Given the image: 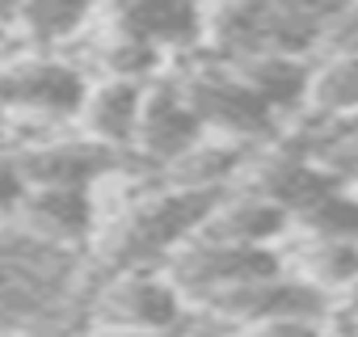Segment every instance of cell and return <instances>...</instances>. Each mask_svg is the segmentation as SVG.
<instances>
[{"label":"cell","mask_w":358,"mask_h":337,"mask_svg":"<svg viewBox=\"0 0 358 337\" xmlns=\"http://www.w3.org/2000/svg\"><path fill=\"white\" fill-rule=\"evenodd\" d=\"M282 274V261L270 249H245V245H224L211 236H194L182 253L169 257V278L182 291V299H194L203 308L220 303L232 291H245L253 282H266Z\"/></svg>","instance_id":"6da1fadb"},{"label":"cell","mask_w":358,"mask_h":337,"mask_svg":"<svg viewBox=\"0 0 358 337\" xmlns=\"http://www.w3.org/2000/svg\"><path fill=\"white\" fill-rule=\"evenodd\" d=\"M89 316L110 333L169 337L186 320V299L164 274L148 270H114L89 299Z\"/></svg>","instance_id":"7a4b0ae2"},{"label":"cell","mask_w":358,"mask_h":337,"mask_svg":"<svg viewBox=\"0 0 358 337\" xmlns=\"http://www.w3.org/2000/svg\"><path fill=\"white\" fill-rule=\"evenodd\" d=\"M182 93L190 97L194 114L203 118L207 131H220V139H232V143H253V139H270L278 131V118L270 114V106L245 85V76L224 64H207V68H190Z\"/></svg>","instance_id":"3957f363"},{"label":"cell","mask_w":358,"mask_h":337,"mask_svg":"<svg viewBox=\"0 0 358 337\" xmlns=\"http://www.w3.org/2000/svg\"><path fill=\"white\" fill-rule=\"evenodd\" d=\"M89 101V80L64 59H26L0 72V106L34 118H76Z\"/></svg>","instance_id":"277c9868"},{"label":"cell","mask_w":358,"mask_h":337,"mask_svg":"<svg viewBox=\"0 0 358 337\" xmlns=\"http://www.w3.org/2000/svg\"><path fill=\"white\" fill-rule=\"evenodd\" d=\"M207 139V127L203 118L194 114L190 97L182 93L177 80H160L148 89V101H143V122H139V152L164 168H173L186 152H194L199 143Z\"/></svg>","instance_id":"5b68a950"},{"label":"cell","mask_w":358,"mask_h":337,"mask_svg":"<svg viewBox=\"0 0 358 337\" xmlns=\"http://www.w3.org/2000/svg\"><path fill=\"white\" fill-rule=\"evenodd\" d=\"M30 190H93L97 178L110 173L114 152L93 139H43L13 156Z\"/></svg>","instance_id":"8992f818"},{"label":"cell","mask_w":358,"mask_h":337,"mask_svg":"<svg viewBox=\"0 0 358 337\" xmlns=\"http://www.w3.org/2000/svg\"><path fill=\"white\" fill-rule=\"evenodd\" d=\"M114 30L127 38L148 43L152 51H190L199 38H207V13L173 0H139V5L118 9Z\"/></svg>","instance_id":"52a82bcc"},{"label":"cell","mask_w":358,"mask_h":337,"mask_svg":"<svg viewBox=\"0 0 358 337\" xmlns=\"http://www.w3.org/2000/svg\"><path fill=\"white\" fill-rule=\"evenodd\" d=\"M22 224L30 236L47 241L55 249H72V245L89 241V232L97 224L93 190H30V199L22 207Z\"/></svg>","instance_id":"ba28073f"},{"label":"cell","mask_w":358,"mask_h":337,"mask_svg":"<svg viewBox=\"0 0 358 337\" xmlns=\"http://www.w3.org/2000/svg\"><path fill=\"white\" fill-rule=\"evenodd\" d=\"M143 101H148V89L135 85V80H101L97 89H89V101L80 110V122L89 131L93 143L110 148L118 156V148L135 143L139 139V122H143Z\"/></svg>","instance_id":"9c48e42d"},{"label":"cell","mask_w":358,"mask_h":337,"mask_svg":"<svg viewBox=\"0 0 358 337\" xmlns=\"http://www.w3.org/2000/svg\"><path fill=\"white\" fill-rule=\"evenodd\" d=\"M287 224H291L287 211H278L274 203H266L257 194H236L215 207L211 224L199 236H211L224 245H245V249H266L274 236L287 232Z\"/></svg>","instance_id":"30bf717a"},{"label":"cell","mask_w":358,"mask_h":337,"mask_svg":"<svg viewBox=\"0 0 358 337\" xmlns=\"http://www.w3.org/2000/svg\"><path fill=\"white\" fill-rule=\"evenodd\" d=\"M232 68H236V72L245 76V85L270 106L274 118L303 110L308 97H312V72H316V68H308V59H295V55H266V59H249V64H232Z\"/></svg>","instance_id":"8fae6325"},{"label":"cell","mask_w":358,"mask_h":337,"mask_svg":"<svg viewBox=\"0 0 358 337\" xmlns=\"http://www.w3.org/2000/svg\"><path fill=\"white\" fill-rule=\"evenodd\" d=\"M308 110L320 114V122H350L358 114V51L329 55L312 72Z\"/></svg>","instance_id":"7c38bea8"},{"label":"cell","mask_w":358,"mask_h":337,"mask_svg":"<svg viewBox=\"0 0 358 337\" xmlns=\"http://www.w3.org/2000/svg\"><path fill=\"white\" fill-rule=\"evenodd\" d=\"M295 274L303 282H312L320 295H329V291H358V245L303 236V249L295 257Z\"/></svg>","instance_id":"4fadbf2b"},{"label":"cell","mask_w":358,"mask_h":337,"mask_svg":"<svg viewBox=\"0 0 358 337\" xmlns=\"http://www.w3.org/2000/svg\"><path fill=\"white\" fill-rule=\"evenodd\" d=\"M303 228V236H316V241H350L358 245V190L350 186H337L333 194H324L308 215L295 220Z\"/></svg>","instance_id":"5bb4252c"},{"label":"cell","mask_w":358,"mask_h":337,"mask_svg":"<svg viewBox=\"0 0 358 337\" xmlns=\"http://www.w3.org/2000/svg\"><path fill=\"white\" fill-rule=\"evenodd\" d=\"M85 22H89V9H80V5H55V0H51V5L38 0V5H26V9L13 13V26H26V34L34 43H64Z\"/></svg>","instance_id":"9a60e30c"},{"label":"cell","mask_w":358,"mask_h":337,"mask_svg":"<svg viewBox=\"0 0 358 337\" xmlns=\"http://www.w3.org/2000/svg\"><path fill=\"white\" fill-rule=\"evenodd\" d=\"M26 199H30V182L22 178L17 160H0V220L22 215Z\"/></svg>","instance_id":"2e32d148"},{"label":"cell","mask_w":358,"mask_h":337,"mask_svg":"<svg viewBox=\"0 0 358 337\" xmlns=\"http://www.w3.org/2000/svg\"><path fill=\"white\" fill-rule=\"evenodd\" d=\"M245 337H324L316 320H274V324H257Z\"/></svg>","instance_id":"e0dca14e"},{"label":"cell","mask_w":358,"mask_h":337,"mask_svg":"<svg viewBox=\"0 0 358 337\" xmlns=\"http://www.w3.org/2000/svg\"><path fill=\"white\" fill-rule=\"evenodd\" d=\"M337 333L341 337H358V291H350V299H341V308H337Z\"/></svg>","instance_id":"ac0fdd59"},{"label":"cell","mask_w":358,"mask_h":337,"mask_svg":"<svg viewBox=\"0 0 358 337\" xmlns=\"http://www.w3.org/2000/svg\"><path fill=\"white\" fill-rule=\"evenodd\" d=\"M177 337H224V333H215V329H190V333H177Z\"/></svg>","instance_id":"d6986e66"},{"label":"cell","mask_w":358,"mask_h":337,"mask_svg":"<svg viewBox=\"0 0 358 337\" xmlns=\"http://www.w3.org/2000/svg\"><path fill=\"white\" fill-rule=\"evenodd\" d=\"M93 337H139V333H110V329H101V333H93Z\"/></svg>","instance_id":"ffe728a7"},{"label":"cell","mask_w":358,"mask_h":337,"mask_svg":"<svg viewBox=\"0 0 358 337\" xmlns=\"http://www.w3.org/2000/svg\"><path fill=\"white\" fill-rule=\"evenodd\" d=\"M0 337H34V333H0Z\"/></svg>","instance_id":"44dd1931"}]
</instances>
